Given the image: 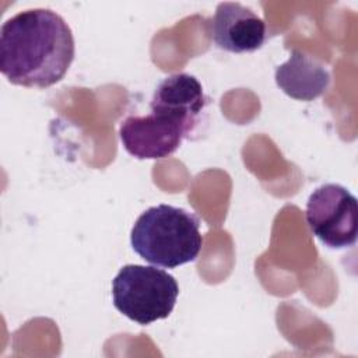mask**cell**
I'll return each instance as SVG.
<instances>
[{
  "label": "cell",
  "instance_id": "cell-1",
  "mask_svg": "<svg viewBox=\"0 0 358 358\" xmlns=\"http://www.w3.org/2000/svg\"><path fill=\"white\" fill-rule=\"evenodd\" d=\"M74 53L69 24L49 8L24 10L0 28V71L14 85H55L66 76Z\"/></svg>",
  "mask_w": 358,
  "mask_h": 358
},
{
  "label": "cell",
  "instance_id": "cell-2",
  "mask_svg": "<svg viewBox=\"0 0 358 358\" xmlns=\"http://www.w3.org/2000/svg\"><path fill=\"white\" fill-rule=\"evenodd\" d=\"M130 242L143 260L175 268L199 256L203 245L200 221L185 208L158 204L138 215L131 228Z\"/></svg>",
  "mask_w": 358,
  "mask_h": 358
},
{
  "label": "cell",
  "instance_id": "cell-3",
  "mask_svg": "<svg viewBox=\"0 0 358 358\" xmlns=\"http://www.w3.org/2000/svg\"><path fill=\"white\" fill-rule=\"evenodd\" d=\"M178 295L179 285L175 277L152 266L126 264L112 281L115 308L143 326L168 317Z\"/></svg>",
  "mask_w": 358,
  "mask_h": 358
},
{
  "label": "cell",
  "instance_id": "cell-4",
  "mask_svg": "<svg viewBox=\"0 0 358 358\" xmlns=\"http://www.w3.org/2000/svg\"><path fill=\"white\" fill-rule=\"evenodd\" d=\"M306 224L331 249L355 245L358 234L357 199L345 187L326 183L315 189L306 203Z\"/></svg>",
  "mask_w": 358,
  "mask_h": 358
},
{
  "label": "cell",
  "instance_id": "cell-5",
  "mask_svg": "<svg viewBox=\"0 0 358 358\" xmlns=\"http://www.w3.org/2000/svg\"><path fill=\"white\" fill-rule=\"evenodd\" d=\"M193 133L185 123L159 113L127 116L119 127L123 148L137 159H159L173 154Z\"/></svg>",
  "mask_w": 358,
  "mask_h": 358
},
{
  "label": "cell",
  "instance_id": "cell-6",
  "mask_svg": "<svg viewBox=\"0 0 358 358\" xmlns=\"http://www.w3.org/2000/svg\"><path fill=\"white\" fill-rule=\"evenodd\" d=\"M211 38L220 49L231 53L255 52L266 41V24L249 7L224 1L211 20Z\"/></svg>",
  "mask_w": 358,
  "mask_h": 358
},
{
  "label": "cell",
  "instance_id": "cell-7",
  "mask_svg": "<svg viewBox=\"0 0 358 358\" xmlns=\"http://www.w3.org/2000/svg\"><path fill=\"white\" fill-rule=\"evenodd\" d=\"M207 103L208 98L194 76L175 73L159 81L154 90L150 108L151 112L176 119L194 131Z\"/></svg>",
  "mask_w": 358,
  "mask_h": 358
},
{
  "label": "cell",
  "instance_id": "cell-8",
  "mask_svg": "<svg viewBox=\"0 0 358 358\" xmlns=\"http://www.w3.org/2000/svg\"><path fill=\"white\" fill-rule=\"evenodd\" d=\"M275 83L288 96L298 101H313L330 85L329 70L313 56L292 50L288 60L275 69Z\"/></svg>",
  "mask_w": 358,
  "mask_h": 358
}]
</instances>
